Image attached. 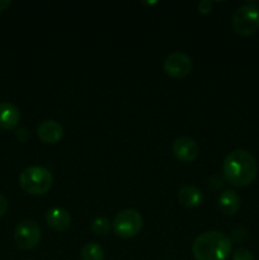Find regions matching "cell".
I'll return each instance as SVG.
<instances>
[{
  "mask_svg": "<svg viewBox=\"0 0 259 260\" xmlns=\"http://www.w3.org/2000/svg\"><path fill=\"white\" fill-rule=\"evenodd\" d=\"M223 178L233 187L250 185L256 178L258 167L253 155L243 149L229 152L222 165Z\"/></svg>",
  "mask_w": 259,
  "mask_h": 260,
  "instance_id": "6da1fadb",
  "label": "cell"
},
{
  "mask_svg": "<svg viewBox=\"0 0 259 260\" xmlns=\"http://www.w3.org/2000/svg\"><path fill=\"white\" fill-rule=\"evenodd\" d=\"M233 244L230 238L220 231H206L196 238L192 253L196 260H226L230 256Z\"/></svg>",
  "mask_w": 259,
  "mask_h": 260,
  "instance_id": "7a4b0ae2",
  "label": "cell"
},
{
  "mask_svg": "<svg viewBox=\"0 0 259 260\" xmlns=\"http://www.w3.org/2000/svg\"><path fill=\"white\" fill-rule=\"evenodd\" d=\"M53 177L48 169L38 165L28 167L20 173L19 184L24 192L33 196H42L51 189Z\"/></svg>",
  "mask_w": 259,
  "mask_h": 260,
  "instance_id": "3957f363",
  "label": "cell"
},
{
  "mask_svg": "<svg viewBox=\"0 0 259 260\" xmlns=\"http://www.w3.org/2000/svg\"><path fill=\"white\" fill-rule=\"evenodd\" d=\"M234 30L243 37L255 35L259 30V9L253 3H248L234 12L231 18Z\"/></svg>",
  "mask_w": 259,
  "mask_h": 260,
  "instance_id": "277c9868",
  "label": "cell"
},
{
  "mask_svg": "<svg viewBox=\"0 0 259 260\" xmlns=\"http://www.w3.org/2000/svg\"><path fill=\"white\" fill-rule=\"evenodd\" d=\"M142 223L144 221H142V216L140 215L139 211L127 208V210L117 213L112 222V228L119 238L131 239L141 231Z\"/></svg>",
  "mask_w": 259,
  "mask_h": 260,
  "instance_id": "5b68a950",
  "label": "cell"
},
{
  "mask_svg": "<svg viewBox=\"0 0 259 260\" xmlns=\"http://www.w3.org/2000/svg\"><path fill=\"white\" fill-rule=\"evenodd\" d=\"M14 240L23 250H32L41 241V228L33 220H23L17 225Z\"/></svg>",
  "mask_w": 259,
  "mask_h": 260,
  "instance_id": "8992f818",
  "label": "cell"
},
{
  "mask_svg": "<svg viewBox=\"0 0 259 260\" xmlns=\"http://www.w3.org/2000/svg\"><path fill=\"white\" fill-rule=\"evenodd\" d=\"M164 71L170 78H185L192 71V60L184 52H172L164 60Z\"/></svg>",
  "mask_w": 259,
  "mask_h": 260,
  "instance_id": "52a82bcc",
  "label": "cell"
},
{
  "mask_svg": "<svg viewBox=\"0 0 259 260\" xmlns=\"http://www.w3.org/2000/svg\"><path fill=\"white\" fill-rule=\"evenodd\" d=\"M173 154L178 160L183 162L195 161L200 155V147L197 142L188 136H182L177 139L173 144Z\"/></svg>",
  "mask_w": 259,
  "mask_h": 260,
  "instance_id": "ba28073f",
  "label": "cell"
},
{
  "mask_svg": "<svg viewBox=\"0 0 259 260\" xmlns=\"http://www.w3.org/2000/svg\"><path fill=\"white\" fill-rule=\"evenodd\" d=\"M37 135L40 140L45 144H56L63 136V128L58 122L53 119L41 122L37 128Z\"/></svg>",
  "mask_w": 259,
  "mask_h": 260,
  "instance_id": "9c48e42d",
  "label": "cell"
},
{
  "mask_svg": "<svg viewBox=\"0 0 259 260\" xmlns=\"http://www.w3.org/2000/svg\"><path fill=\"white\" fill-rule=\"evenodd\" d=\"M20 121V113L17 107L9 102L0 103V129L10 131L17 128Z\"/></svg>",
  "mask_w": 259,
  "mask_h": 260,
  "instance_id": "30bf717a",
  "label": "cell"
},
{
  "mask_svg": "<svg viewBox=\"0 0 259 260\" xmlns=\"http://www.w3.org/2000/svg\"><path fill=\"white\" fill-rule=\"evenodd\" d=\"M47 225L55 231H65L71 225V216L65 208L53 207L46 215Z\"/></svg>",
  "mask_w": 259,
  "mask_h": 260,
  "instance_id": "8fae6325",
  "label": "cell"
},
{
  "mask_svg": "<svg viewBox=\"0 0 259 260\" xmlns=\"http://www.w3.org/2000/svg\"><path fill=\"white\" fill-rule=\"evenodd\" d=\"M178 200L180 205L187 208H195L202 205L203 194L195 185H184L178 192Z\"/></svg>",
  "mask_w": 259,
  "mask_h": 260,
  "instance_id": "7c38bea8",
  "label": "cell"
},
{
  "mask_svg": "<svg viewBox=\"0 0 259 260\" xmlns=\"http://www.w3.org/2000/svg\"><path fill=\"white\" fill-rule=\"evenodd\" d=\"M240 197L238 193L233 189H228L223 193H221L218 197V210L223 213V215H235L240 208Z\"/></svg>",
  "mask_w": 259,
  "mask_h": 260,
  "instance_id": "4fadbf2b",
  "label": "cell"
},
{
  "mask_svg": "<svg viewBox=\"0 0 259 260\" xmlns=\"http://www.w3.org/2000/svg\"><path fill=\"white\" fill-rule=\"evenodd\" d=\"M81 260H104V250L99 244L88 243L80 251Z\"/></svg>",
  "mask_w": 259,
  "mask_h": 260,
  "instance_id": "5bb4252c",
  "label": "cell"
},
{
  "mask_svg": "<svg viewBox=\"0 0 259 260\" xmlns=\"http://www.w3.org/2000/svg\"><path fill=\"white\" fill-rule=\"evenodd\" d=\"M111 222H109V220L107 217H103V216H101V217H96L95 220H93V222H91L90 225V229L91 231H93L95 235H101V236H104L107 235V234L111 231Z\"/></svg>",
  "mask_w": 259,
  "mask_h": 260,
  "instance_id": "9a60e30c",
  "label": "cell"
},
{
  "mask_svg": "<svg viewBox=\"0 0 259 260\" xmlns=\"http://www.w3.org/2000/svg\"><path fill=\"white\" fill-rule=\"evenodd\" d=\"M246 238H248V231L244 228H236L231 231L230 240L235 241V243H241V241L246 240Z\"/></svg>",
  "mask_w": 259,
  "mask_h": 260,
  "instance_id": "2e32d148",
  "label": "cell"
},
{
  "mask_svg": "<svg viewBox=\"0 0 259 260\" xmlns=\"http://www.w3.org/2000/svg\"><path fill=\"white\" fill-rule=\"evenodd\" d=\"M233 260H255L250 250L245 248H239L235 253L233 254Z\"/></svg>",
  "mask_w": 259,
  "mask_h": 260,
  "instance_id": "e0dca14e",
  "label": "cell"
},
{
  "mask_svg": "<svg viewBox=\"0 0 259 260\" xmlns=\"http://www.w3.org/2000/svg\"><path fill=\"white\" fill-rule=\"evenodd\" d=\"M211 9H212V2H210V0H202L198 4V10L202 14H208L211 12Z\"/></svg>",
  "mask_w": 259,
  "mask_h": 260,
  "instance_id": "ac0fdd59",
  "label": "cell"
},
{
  "mask_svg": "<svg viewBox=\"0 0 259 260\" xmlns=\"http://www.w3.org/2000/svg\"><path fill=\"white\" fill-rule=\"evenodd\" d=\"M15 137H17L18 141L25 142L29 139V134H28V131L25 128H18L17 131H15Z\"/></svg>",
  "mask_w": 259,
  "mask_h": 260,
  "instance_id": "d6986e66",
  "label": "cell"
},
{
  "mask_svg": "<svg viewBox=\"0 0 259 260\" xmlns=\"http://www.w3.org/2000/svg\"><path fill=\"white\" fill-rule=\"evenodd\" d=\"M8 210V200L3 194H0V217L5 215Z\"/></svg>",
  "mask_w": 259,
  "mask_h": 260,
  "instance_id": "ffe728a7",
  "label": "cell"
},
{
  "mask_svg": "<svg viewBox=\"0 0 259 260\" xmlns=\"http://www.w3.org/2000/svg\"><path fill=\"white\" fill-rule=\"evenodd\" d=\"M10 4H12V2H10V0H0V12H3V10L7 9Z\"/></svg>",
  "mask_w": 259,
  "mask_h": 260,
  "instance_id": "44dd1931",
  "label": "cell"
}]
</instances>
